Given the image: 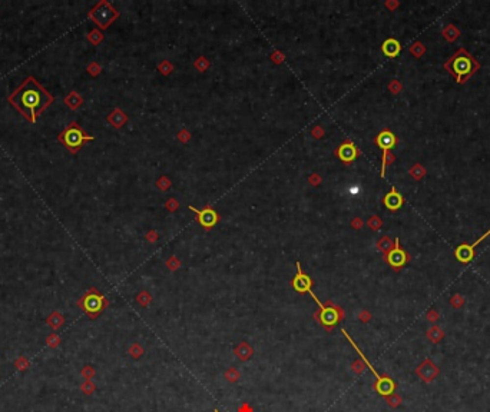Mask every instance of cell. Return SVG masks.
<instances>
[{
  "label": "cell",
  "instance_id": "1f68e13d",
  "mask_svg": "<svg viewBox=\"0 0 490 412\" xmlns=\"http://www.w3.org/2000/svg\"><path fill=\"white\" fill-rule=\"evenodd\" d=\"M361 225H363V224H361V221H358V219H356V221L353 222V226H356V228H358V226L361 228Z\"/></svg>",
  "mask_w": 490,
  "mask_h": 412
},
{
  "label": "cell",
  "instance_id": "4316f807",
  "mask_svg": "<svg viewBox=\"0 0 490 412\" xmlns=\"http://www.w3.org/2000/svg\"><path fill=\"white\" fill-rule=\"evenodd\" d=\"M167 266H168V268H171V269H175V268H179V261H178V259H176L175 256H172L170 261L167 262Z\"/></svg>",
  "mask_w": 490,
  "mask_h": 412
},
{
  "label": "cell",
  "instance_id": "44dd1931",
  "mask_svg": "<svg viewBox=\"0 0 490 412\" xmlns=\"http://www.w3.org/2000/svg\"><path fill=\"white\" fill-rule=\"evenodd\" d=\"M225 378L229 381V382H237L238 381V378H240V374H238V371L237 369H234V368H231L228 372L225 374Z\"/></svg>",
  "mask_w": 490,
  "mask_h": 412
},
{
  "label": "cell",
  "instance_id": "d6986e66",
  "mask_svg": "<svg viewBox=\"0 0 490 412\" xmlns=\"http://www.w3.org/2000/svg\"><path fill=\"white\" fill-rule=\"evenodd\" d=\"M429 337H430V339H432L433 342H439V341L443 338V332H441L437 326H434V328H432V329L429 331Z\"/></svg>",
  "mask_w": 490,
  "mask_h": 412
},
{
  "label": "cell",
  "instance_id": "3957f363",
  "mask_svg": "<svg viewBox=\"0 0 490 412\" xmlns=\"http://www.w3.org/2000/svg\"><path fill=\"white\" fill-rule=\"evenodd\" d=\"M343 318H344L343 309L340 306L333 305V302L330 300L325 302V305L317 312H314V319L318 320V323L325 331H331Z\"/></svg>",
  "mask_w": 490,
  "mask_h": 412
},
{
  "label": "cell",
  "instance_id": "cb8c5ba5",
  "mask_svg": "<svg viewBox=\"0 0 490 412\" xmlns=\"http://www.w3.org/2000/svg\"><path fill=\"white\" fill-rule=\"evenodd\" d=\"M159 70H161L164 75H170L171 72H172V66H171L168 62H164V63L159 65Z\"/></svg>",
  "mask_w": 490,
  "mask_h": 412
},
{
  "label": "cell",
  "instance_id": "7402d4cb",
  "mask_svg": "<svg viewBox=\"0 0 490 412\" xmlns=\"http://www.w3.org/2000/svg\"><path fill=\"white\" fill-rule=\"evenodd\" d=\"M149 300H151V295H149L148 292H142V294H139V297H138V302L142 303L144 306H147V305L149 303Z\"/></svg>",
  "mask_w": 490,
  "mask_h": 412
},
{
  "label": "cell",
  "instance_id": "5bb4252c",
  "mask_svg": "<svg viewBox=\"0 0 490 412\" xmlns=\"http://www.w3.org/2000/svg\"><path fill=\"white\" fill-rule=\"evenodd\" d=\"M383 202H384V206H386L387 209H390V210H397V209L401 207L403 202H404V199H403V196L397 192L396 187H392V190L384 196Z\"/></svg>",
  "mask_w": 490,
  "mask_h": 412
},
{
  "label": "cell",
  "instance_id": "8992f818",
  "mask_svg": "<svg viewBox=\"0 0 490 412\" xmlns=\"http://www.w3.org/2000/svg\"><path fill=\"white\" fill-rule=\"evenodd\" d=\"M291 285H293V288H294V289H295L298 294H310V295L313 297V299L317 302V305H318L320 308H322V306H324V305H322V303L320 302V299H318V298L314 295V292L311 291L313 281H311V278H310V276H308L305 272H302L301 263L297 262V275L293 278Z\"/></svg>",
  "mask_w": 490,
  "mask_h": 412
},
{
  "label": "cell",
  "instance_id": "5b68a950",
  "mask_svg": "<svg viewBox=\"0 0 490 412\" xmlns=\"http://www.w3.org/2000/svg\"><path fill=\"white\" fill-rule=\"evenodd\" d=\"M106 299L96 291H91L89 294H86L83 297V299L79 302V305L82 306V309L91 317V318H96L106 306Z\"/></svg>",
  "mask_w": 490,
  "mask_h": 412
},
{
  "label": "cell",
  "instance_id": "ac0fdd59",
  "mask_svg": "<svg viewBox=\"0 0 490 412\" xmlns=\"http://www.w3.org/2000/svg\"><path fill=\"white\" fill-rule=\"evenodd\" d=\"M377 248L383 252V253H387V252L392 249V241H390L387 236H384V238H381V239L378 241Z\"/></svg>",
  "mask_w": 490,
  "mask_h": 412
},
{
  "label": "cell",
  "instance_id": "f546056e",
  "mask_svg": "<svg viewBox=\"0 0 490 412\" xmlns=\"http://www.w3.org/2000/svg\"><path fill=\"white\" fill-rule=\"evenodd\" d=\"M358 318L363 319V322H367V319H368V315H367V314H361V315H358Z\"/></svg>",
  "mask_w": 490,
  "mask_h": 412
},
{
  "label": "cell",
  "instance_id": "277c9868",
  "mask_svg": "<svg viewBox=\"0 0 490 412\" xmlns=\"http://www.w3.org/2000/svg\"><path fill=\"white\" fill-rule=\"evenodd\" d=\"M59 139L66 148H69L72 152H76L86 140H94L92 136L86 135L76 123H71L65 131L60 133Z\"/></svg>",
  "mask_w": 490,
  "mask_h": 412
},
{
  "label": "cell",
  "instance_id": "d4e9b609",
  "mask_svg": "<svg viewBox=\"0 0 490 412\" xmlns=\"http://www.w3.org/2000/svg\"><path fill=\"white\" fill-rule=\"evenodd\" d=\"M129 352L132 354L133 358H139V356L144 354V349H142V348H141L139 345H133L132 348L129 349Z\"/></svg>",
  "mask_w": 490,
  "mask_h": 412
},
{
  "label": "cell",
  "instance_id": "8fae6325",
  "mask_svg": "<svg viewBox=\"0 0 490 412\" xmlns=\"http://www.w3.org/2000/svg\"><path fill=\"white\" fill-rule=\"evenodd\" d=\"M417 375L420 376V379L421 381H424V382H430V381H433L434 378L439 375V368H437V365L434 364V362H432L430 359H426V361H423L418 366H417Z\"/></svg>",
  "mask_w": 490,
  "mask_h": 412
},
{
  "label": "cell",
  "instance_id": "4dcf8cb0",
  "mask_svg": "<svg viewBox=\"0 0 490 412\" xmlns=\"http://www.w3.org/2000/svg\"><path fill=\"white\" fill-rule=\"evenodd\" d=\"M240 412H252V411L249 410V407H248V405H244V407L240 410Z\"/></svg>",
  "mask_w": 490,
  "mask_h": 412
},
{
  "label": "cell",
  "instance_id": "9a60e30c",
  "mask_svg": "<svg viewBox=\"0 0 490 412\" xmlns=\"http://www.w3.org/2000/svg\"><path fill=\"white\" fill-rule=\"evenodd\" d=\"M381 50L387 57H396L398 56V53L401 50V46L396 39H387V40H384V43L381 46Z\"/></svg>",
  "mask_w": 490,
  "mask_h": 412
},
{
  "label": "cell",
  "instance_id": "4fadbf2b",
  "mask_svg": "<svg viewBox=\"0 0 490 412\" xmlns=\"http://www.w3.org/2000/svg\"><path fill=\"white\" fill-rule=\"evenodd\" d=\"M374 389L377 391L381 396H390L392 393H394V389H396V384L394 381L387 376V375H383L381 379H378L374 382Z\"/></svg>",
  "mask_w": 490,
  "mask_h": 412
},
{
  "label": "cell",
  "instance_id": "ffe728a7",
  "mask_svg": "<svg viewBox=\"0 0 490 412\" xmlns=\"http://www.w3.org/2000/svg\"><path fill=\"white\" fill-rule=\"evenodd\" d=\"M387 404H389L390 407L396 408V407H398V405L401 404V398H400L398 395H394V393H392L390 396H387Z\"/></svg>",
  "mask_w": 490,
  "mask_h": 412
},
{
  "label": "cell",
  "instance_id": "603a6c76",
  "mask_svg": "<svg viewBox=\"0 0 490 412\" xmlns=\"http://www.w3.org/2000/svg\"><path fill=\"white\" fill-rule=\"evenodd\" d=\"M195 66H196V68H198V70H201V72L207 70L208 62L205 60V57H199V59L195 62Z\"/></svg>",
  "mask_w": 490,
  "mask_h": 412
},
{
  "label": "cell",
  "instance_id": "484cf974",
  "mask_svg": "<svg viewBox=\"0 0 490 412\" xmlns=\"http://www.w3.org/2000/svg\"><path fill=\"white\" fill-rule=\"evenodd\" d=\"M364 368H366V364L363 362V359L361 361H356L353 364V371H356V372H363Z\"/></svg>",
  "mask_w": 490,
  "mask_h": 412
},
{
  "label": "cell",
  "instance_id": "7a4b0ae2",
  "mask_svg": "<svg viewBox=\"0 0 490 412\" xmlns=\"http://www.w3.org/2000/svg\"><path fill=\"white\" fill-rule=\"evenodd\" d=\"M446 68H449V70L456 76L459 83H463L465 77L470 76L476 70L477 65L473 62L470 55H466L465 50H460L459 55H456L449 63H446Z\"/></svg>",
  "mask_w": 490,
  "mask_h": 412
},
{
  "label": "cell",
  "instance_id": "6da1fadb",
  "mask_svg": "<svg viewBox=\"0 0 490 412\" xmlns=\"http://www.w3.org/2000/svg\"><path fill=\"white\" fill-rule=\"evenodd\" d=\"M53 97L46 89H43L38 82L29 77L19 89L9 96V102L19 111L29 122H36L40 113L43 112L50 103Z\"/></svg>",
  "mask_w": 490,
  "mask_h": 412
},
{
  "label": "cell",
  "instance_id": "f1b7e54d",
  "mask_svg": "<svg viewBox=\"0 0 490 412\" xmlns=\"http://www.w3.org/2000/svg\"><path fill=\"white\" fill-rule=\"evenodd\" d=\"M321 133H322V132H321V129H320V128H318V129L313 131V136H316V137L318 139V137H320V136H321Z\"/></svg>",
  "mask_w": 490,
  "mask_h": 412
},
{
  "label": "cell",
  "instance_id": "30bf717a",
  "mask_svg": "<svg viewBox=\"0 0 490 412\" xmlns=\"http://www.w3.org/2000/svg\"><path fill=\"white\" fill-rule=\"evenodd\" d=\"M336 155L344 163H351L358 156V150L351 140H345L340 145L339 149L336 150Z\"/></svg>",
  "mask_w": 490,
  "mask_h": 412
},
{
  "label": "cell",
  "instance_id": "2e32d148",
  "mask_svg": "<svg viewBox=\"0 0 490 412\" xmlns=\"http://www.w3.org/2000/svg\"><path fill=\"white\" fill-rule=\"evenodd\" d=\"M252 348L249 346V343L246 342H241L237 348H235V355L238 356L240 361H248L252 356Z\"/></svg>",
  "mask_w": 490,
  "mask_h": 412
},
{
  "label": "cell",
  "instance_id": "9c48e42d",
  "mask_svg": "<svg viewBox=\"0 0 490 412\" xmlns=\"http://www.w3.org/2000/svg\"><path fill=\"white\" fill-rule=\"evenodd\" d=\"M490 235V229L486 232V233H483L474 244H471V245H467V244H462L460 246H457L456 248V252H454V255H456V258H457V261L459 262H462V263H469L473 259V256H474V248L477 246V245L480 244L483 239H486L488 236Z\"/></svg>",
  "mask_w": 490,
  "mask_h": 412
},
{
  "label": "cell",
  "instance_id": "7c38bea8",
  "mask_svg": "<svg viewBox=\"0 0 490 412\" xmlns=\"http://www.w3.org/2000/svg\"><path fill=\"white\" fill-rule=\"evenodd\" d=\"M397 139L394 136V133H392L390 131H383L380 132L376 137V143L380 149H383V156H387L390 153V149L394 148Z\"/></svg>",
  "mask_w": 490,
  "mask_h": 412
},
{
  "label": "cell",
  "instance_id": "d6a6232c",
  "mask_svg": "<svg viewBox=\"0 0 490 412\" xmlns=\"http://www.w3.org/2000/svg\"><path fill=\"white\" fill-rule=\"evenodd\" d=\"M214 412H220V411H218V410H215V411H214Z\"/></svg>",
  "mask_w": 490,
  "mask_h": 412
},
{
  "label": "cell",
  "instance_id": "52a82bcc",
  "mask_svg": "<svg viewBox=\"0 0 490 412\" xmlns=\"http://www.w3.org/2000/svg\"><path fill=\"white\" fill-rule=\"evenodd\" d=\"M384 259H386V262L389 263L393 269H396V271L401 269V268L407 263V261H409V255H407V252L400 246V239H398V238L394 239V246H393L387 253H384Z\"/></svg>",
  "mask_w": 490,
  "mask_h": 412
},
{
  "label": "cell",
  "instance_id": "83f0119b",
  "mask_svg": "<svg viewBox=\"0 0 490 412\" xmlns=\"http://www.w3.org/2000/svg\"><path fill=\"white\" fill-rule=\"evenodd\" d=\"M148 238L151 239L149 242H155L156 241V238H158V235L155 233V232H149V235H148Z\"/></svg>",
  "mask_w": 490,
  "mask_h": 412
},
{
  "label": "cell",
  "instance_id": "e0dca14e",
  "mask_svg": "<svg viewBox=\"0 0 490 412\" xmlns=\"http://www.w3.org/2000/svg\"><path fill=\"white\" fill-rule=\"evenodd\" d=\"M111 120H113L112 123L115 125V128H121V126L126 122V116L121 112L119 109H116V111L112 113V116L109 117V122H111Z\"/></svg>",
  "mask_w": 490,
  "mask_h": 412
},
{
  "label": "cell",
  "instance_id": "ba28073f",
  "mask_svg": "<svg viewBox=\"0 0 490 412\" xmlns=\"http://www.w3.org/2000/svg\"><path fill=\"white\" fill-rule=\"evenodd\" d=\"M189 209H191L194 213H196V221H198V224L202 226V228H205V229L214 228V226L217 225L218 219H220L218 213H217L211 206H207V207H204V209H201V210L196 209V207H194V206H189Z\"/></svg>",
  "mask_w": 490,
  "mask_h": 412
}]
</instances>
